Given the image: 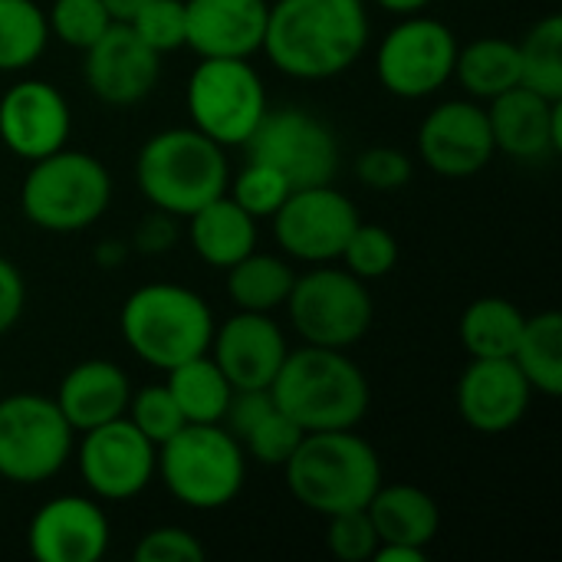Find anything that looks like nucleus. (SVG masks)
Segmentation results:
<instances>
[{"instance_id":"obj_21","label":"nucleus","mask_w":562,"mask_h":562,"mask_svg":"<svg viewBox=\"0 0 562 562\" xmlns=\"http://www.w3.org/2000/svg\"><path fill=\"white\" fill-rule=\"evenodd\" d=\"M267 0H184V46L201 59H247L263 46Z\"/></svg>"},{"instance_id":"obj_34","label":"nucleus","mask_w":562,"mask_h":562,"mask_svg":"<svg viewBox=\"0 0 562 562\" xmlns=\"http://www.w3.org/2000/svg\"><path fill=\"white\" fill-rule=\"evenodd\" d=\"M125 412L132 415L128 422L155 448H161L171 435H178L188 425L184 415H181V408H178V402H175V395L168 392V385H148V389H142L138 395L128 398V408Z\"/></svg>"},{"instance_id":"obj_28","label":"nucleus","mask_w":562,"mask_h":562,"mask_svg":"<svg viewBox=\"0 0 562 562\" xmlns=\"http://www.w3.org/2000/svg\"><path fill=\"white\" fill-rule=\"evenodd\" d=\"M527 316L504 296L474 300L461 316V342L471 359H510Z\"/></svg>"},{"instance_id":"obj_13","label":"nucleus","mask_w":562,"mask_h":562,"mask_svg":"<svg viewBox=\"0 0 562 562\" xmlns=\"http://www.w3.org/2000/svg\"><path fill=\"white\" fill-rule=\"evenodd\" d=\"M359 224L356 204L329 184L290 191V198L273 214V231L280 247L306 263L336 260Z\"/></svg>"},{"instance_id":"obj_18","label":"nucleus","mask_w":562,"mask_h":562,"mask_svg":"<svg viewBox=\"0 0 562 562\" xmlns=\"http://www.w3.org/2000/svg\"><path fill=\"white\" fill-rule=\"evenodd\" d=\"M286 352V339L267 313L240 310L211 339V359L231 389H270Z\"/></svg>"},{"instance_id":"obj_46","label":"nucleus","mask_w":562,"mask_h":562,"mask_svg":"<svg viewBox=\"0 0 562 562\" xmlns=\"http://www.w3.org/2000/svg\"><path fill=\"white\" fill-rule=\"evenodd\" d=\"M431 0H379V7H385L389 13H398V16H412L418 10H425Z\"/></svg>"},{"instance_id":"obj_47","label":"nucleus","mask_w":562,"mask_h":562,"mask_svg":"<svg viewBox=\"0 0 562 562\" xmlns=\"http://www.w3.org/2000/svg\"><path fill=\"white\" fill-rule=\"evenodd\" d=\"M95 260L99 263H122L125 260V244H102L95 250Z\"/></svg>"},{"instance_id":"obj_16","label":"nucleus","mask_w":562,"mask_h":562,"mask_svg":"<svg viewBox=\"0 0 562 562\" xmlns=\"http://www.w3.org/2000/svg\"><path fill=\"white\" fill-rule=\"evenodd\" d=\"M161 76V53L145 46L128 23L112 26L86 46V82L109 105L142 102Z\"/></svg>"},{"instance_id":"obj_24","label":"nucleus","mask_w":562,"mask_h":562,"mask_svg":"<svg viewBox=\"0 0 562 562\" xmlns=\"http://www.w3.org/2000/svg\"><path fill=\"white\" fill-rule=\"evenodd\" d=\"M379 543H405L428 550L441 527V510L435 497L415 484H392L379 487L366 507Z\"/></svg>"},{"instance_id":"obj_40","label":"nucleus","mask_w":562,"mask_h":562,"mask_svg":"<svg viewBox=\"0 0 562 562\" xmlns=\"http://www.w3.org/2000/svg\"><path fill=\"white\" fill-rule=\"evenodd\" d=\"M138 562H204V547L194 533L181 527H158L145 533L132 553Z\"/></svg>"},{"instance_id":"obj_31","label":"nucleus","mask_w":562,"mask_h":562,"mask_svg":"<svg viewBox=\"0 0 562 562\" xmlns=\"http://www.w3.org/2000/svg\"><path fill=\"white\" fill-rule=\"evenodd\" d=\"M46 40V13L33 0H0V72H16L36 63Z\"/></svg>"},{"instance_id":"obj_25","label":"nucleus","mask_w":562,"mask_h":562,"mask_svg":"<svg viewBox=\"0 0 562 562\" xmlns=\"http://www.w3.org/2000/svg\"><path fill=\"white\" fill-rule=\"evenodd\" d=\"M191 244L204 263L227 270L257 250V217H250L234 198L221 194L191 214Z\"/></svg>"},{"instance_id":"obj_17","label":"nucleus","mask_w":562,"mask_h":562,"mask_svg":"<svg viewBox=\"0 0 562 562\" xmlns=\"http://www.w3.org/2000/svg\"><path fill=\"white\" fill-rule=\"evenodd\" d=\"M69 125L63 92L43 79H23L0 99V142L26 161L59 151L69 138Z\"/></svg>"},{"instance_id":"obj_19","label":"nucleus","mask_w":562,"mask_h":562,"mask_svg":"<svg viewBox=\"0 0 562 562\" xmlns=\"http://www.w3.org/2000/svg\"><path fill=\"white\" fill-rule=\"evenodd\" d=\"M530 382L514 359H474L458 382V412L481 435H504L530 408Z\"/></svg>"},{"instance_id":"obj_26","label":"nucleus","mask_w":562,"mask_h":562,"mask_svg":"<svg viewBox=\"0 0 562 562\" xmlns=\"http://www.w3.org/2000/svg\"><path fill=\"white\" fill-rule=\"evenodd\" d=\"M165 385L175 395L188 425H221L231 392H234L231 382L224 379L221 366L207 352L168 369Z\"/></svg>"},{"instance_id":"obj_7","label":"nucleus","mask_w":562,"mask_h":562,"mask_svg":"<svg viewBox=\"0 0 562 562\" xmlns=\"http://www.w3.org/2000/svg\"><path fill=\"white\" fill-rule=\"evenodd\" d=\"M158 471L165 487L194 510L231 504L247 477L244 445L221 425H184L161 445Z\"/></svg>"},{"instance_id":"obj_33","label":"nucleus","mask_w":562,"mask_h":562,"mask_svg":"<svg viewBox=\"0 0 562 562\" xmlns=\"http://www.w3.org/2000/svg\"><path fill=\"white\" fill-rule=\"evenodd\" d=\"M339 257L346 260V270L359 280H382L398 263V240L385 227L359 221Z\"/></svg>"},{"instance_id":"obj_4","label":"nucleus","mask_w":562,"mask_h":562,"mask_svg":"<svg viewBox=\"0 0 562 562\" xmlns=\"http://www.w3.org/2000/svg\"><path fill=\"white\" fill-rule=\"evenodd\" d=\"M125 346L151 369H175L211 352L214 316L201 293L178 283L138 286L119 316Z\"/></svg>"},{"instance_id":"obj_30","label":"nucleus","mask_w":562,"mask_h":562,"mask_svg":"<svg viewBox=\"0 0 562 562\" xmlns=\"http://www.w3.org/2000/svg\"><path fill=\"white\" fill-rule=\"evenodd\" d=\"M296 273L270 254L250 250L244 260L227 267V293L247 313H270L286 303Z\"/></svg>"},{"instance_id":"obj_1","label":"nucleus","mask_w":562,"mask_h":562,"mask_svg":"<svg viewBox=\"0 0 562 562\" xmlns=\"http://www.w3.org/2000/svg\"><path fill=\"white\" fill-rule=\"evenodd\" d=\"M366 43L369 13L362 0H277L260 49L286 76L333 79L362 56Z\"/></svg>"},{"instance_id":"obj_39","label":"nucleus","mask_w":562,"mask_h":562,"mask_svg":"<svg viewBox=\"0 0 562 562\" xmlns=\"http://www.w3.org/2000/svg\"><path fill=\"white\" fill-rule=\"evenodd\" d=\"M329 520V533H326V543L333 550V557L342 562H366L372 560L375 547H379V533L362 510H346V514H333L326 517Z\"/></svg>"},{"instance_id":"obj_45","label":"nucleus","mask_w":562,"mask_h":562,"mask_svg":"<svg viewBox=\"0 0 562 562\" xmlns=\"http://www.w3.org/2000/svg\"><path fill=\"white\" fill-rule=\"evenodd\" d=\"M105 3V10H109V16L112 20H119V23H128L148 0H102Z\"/></svg>"},{"instance_id":"obj_35","label":"nucleus","mask_w":562,"mask_h":562,"mask_svg":"<svg viewBox=\"0 0 562 562\" xmlns=\"http://www.w3.org/2000/svg\"><path fill=\"white\" fill-rule=\"evenodd\" d=\"M303 428L286 415L280 412L277 405L240 438V445L250 451L254 461L267 464V468H283L290 461V454L296 451V445L303 441Z\"/></svg>"},{"instance_id":"obj_37","label":"nucleus","mask_w":562,"mask_h":562,"mask_svg":"<svg viewBox=\"0 0 562 562\" xmlns=\"http://www.w3.org/2000/svg\"><path fill=\"white\" fill-rule=\"evenodd\" d=\"M128 26L155 53L181 49L184 46V30H188V23H184V0H148L128 20Z\"/></svg>"},{"instance_id":"obj_5","label":"nucleus","mask_w":562,"mask_h":562,"mask_svg":"<svg viewBox=\"0 0 562 562\" xmlns=\"http://www.w3.org/2000/svg\"><path fill=\"white\" fill-rule=\"evenodd\" d=\"M135 178L142 194L171 217H191L227 191L224 145L198 128H168L145 142Z\"/></svg>"},{"instance_id":"obj_27","label":"nucleus","mask_w":562,"mask_h":562,"mask_svg":"<svg viewBox=\"0 0 562 562\" xmlns=\"http://www.w3.org/2000/svg\"><path fill=\"white\" fill-rule=\"evenodd\" d=\"M454 72L474 99H494L520 86V49L501 36H481L458 49Z\"/></svg>"},{"instance_id":"obj_14","label":"nucleus","mask_w":562,"mask_h":562,"mask_svg":"<svg viewBox=\"0 0 562 562\" xmlns=\"http://www.w3.org/2000/svg\"><path fill=\"white\" fill-rule=\"evenodd\" d=\"M155 468V445L128 418H112L99 428H89L79 445V474L89 491L105 501H128L142 494Z\"/></svg>"},{"instance_id":"obj_43","label":"nucleus","mask_w":562,"mask_h":562,"mask_svg":"<svg viewBox=\"0 0 562 562\" xmlns=\"http://www.w3.org/2000/svg\"><path fill=\"white\" fill-rule=\"evenodd\" d=\"M175 237H178V227H175L171 214L158 211V214L142 221V227L135 234V247L145 250V254H161V250H171Z\"/></svg>"},{"instance_id":"obj_32","label":"nucleus","mask_w":562,"mask_h":562,"mask_svg":"<svg viewBox=\"0 0 562 562\" xmlns=\"http://www.w3.org/2000/svg\"><path fill=\"white\" fill-rule=\"evenodd\" d=\"M520 49V86L540 92L543 99H562V16L550 13L547 20H540L524 43H517Z\"/></svg>"},{"instance_id":"obj_9","label":"nucleus","mask_w":562,"mask_h":562,"mask_svg":"<svg viewBox=\"0 0 562 562\" xmlns=\"http://www.w3.org/2000/svg\"><path fill=\"white\" fill-rule=\"evenodd\" d=\"M194 128L217 145H244L267 112V92L247 59H201L188 79Z\"/></svg>"},{"instance_id":"obj_10","label":"nucleus","mask_w":562,"mask_h":562,"mask_svg":"<svg viewBox=\"0 0 562 562\" xmlns=\"http://www.w3.org/2000/svg\"><path fill=\"white\" fill-rule=\"evenodd\" d=\"M72 451V428L56 398L10 395L0 398V477L40 484L63 471Z\"/></svg>"},{"instance_id":"obj_36","label":"nucleus","mask_w":562,"mask_h":562,"mask_svg":"<svg viewBox=\"0 0 562 562\" xmlns=\"http://www.w3.org/2000/svg\"><path fill=\"white\" fill-rule=\"evenodd\" d=\"M46 23L63 43L86 49L112 26V16L102 0H53Z\"/></svg>"},{"instance_id":"obj_42","label":"nucleus","mask_w":562,"mask_h":562,"mask_svg":"<svg viewBox=\"0 0 562 562\" xmlns=\"http://www.w3.org/2000/svg\"><path fill=\"white\" fill-rule=\"evenodd\" d=\"M23 303H26V286H23L20 270L13 263L0 260V336L16 326Z\"/></svg>"},{"instance_id":"obj_11","label":"nucleus","mask_w":562,"mask_h":562,"mask_svg":"<svg viewBox=\"0 0 562 562\" xmlns=\"http://www.w3.org/2000/svg\"><path fill=\"white\" fill-rule=\"evenodd\" d=\"M244 145L250 161L280 171L293 191L329 184L339 168V142L333 128L306 109H267Z\"/></svg>"},{"instance_id":"obj_20","label":"nucleus","mask_w":562,"mask_h":562,"mask_svg":"<svg viewBox=\"0 0 562 562\" xmlns=\"http://www.w3.org/2000/svg\"><path fill=\"white\" fill-rule=\"evenodd\" d=\"M26 543L40 562H99L109 550V520L89 497H56L33 514Z\"/></svg>"},{"instance_id":"obj_2","label":"nucleus","mask_w":562,"mask_h":562,"mask_svg":"<svg viewBox=\"0 0 562 562\" xmlns=\"http://www.w3.org/2000/svg\"><path fill=\"white\" fill-rule=\"evenodd\" d=\"M273 405L303 431L356 428L369 412V382L342 349L303 346L286 352L273 385Z\"/></svg>"},{"instance_id":"obj_15","label":"nucleus","mask_w":562,"mask_h":562,"mask_svg":"<svg viewBox=\"0 0 562 562\" xmlns=\"http://www.w3.org/2000/svg\"><path fill=\"white\" fill-rule=\"evenodd\" d=\"M418 151L422 161L441 178H471L484 171L497 151L487 109L464 99L431 109L418 128Z\"/></svg>"},{"instance_id":"obj_29","label":"nucleus","mask_w":562,"mask_h":562,"mask_svg":"<svg viewBox=\"0 0 562 562\" xmlns=\"http://www.w3.org/2000/svg\"><path fill=\"white\" fill-rule=\"evenodd\" d=\"M520 372L527 375L533 392H543L557 398L562 392V316L557 310H547L524 323V333L517 339V349L510 356Z\"/></svg>"},{"instance_id":"obj_12","label":"nucleus","mask_w":562,"mask_h":562,"mask_svg":"<svg viewBox=\"0 0 562 562\" xmlns=\"http://www.w3.org/2000/svg\"><path fill=\"white\" fill-rule=\"evenodd\" d=\"M458 40L431 16H405L379 46V79L398 99H425L454 76Z\"/></svg>"},{"instance_id":"obj_3","label":"nucleus","mask_w":562,"mask_h":562,"mask_svg":"<svg viewBox=\"0 0 562 562\" xmlns=\"http://www.w3.org/2000/svg\"><path fill=\"white\" fill-rule=\"evenodd\" d=\"M283 474L290 494L319 517L362 510L382 487L379 454L352 428L306 431L283 464Z\"/></svg>"},{"instance_id":"obj_23","label":"nucleus","mask_w":562,"mask_h":562,"mask_svg":"<svg viewBox=\"0 0 562 562\" xmlns=\"http://www.w3.org/2000/svg\"><path fill=\"white\" fill-rule=\"evenodd\" d=\"M128 398H132V389H128L125 372L115 362L89 359L66 372L56 405L72 431H89L112 418H122L128 408Z\"/></svg>"},{"instance_id":"obj_38","label":"nucleus","mask_w":562,"mask_h":562,"mask_svg":"<svg viewBox=\"0 0 562 562\" xmlns=\"http://www.w3.org/2000/svg\"><path fill=\"white\" fill-rule=\"evenodd\" d=\"M290 184L280 171H273L270 165L250 161L240 178L234 181V201L250 214V217H273L277 207L290 198Z\"/></svg>"},{"instance_id":"obj_22","label":"nucleus","mask_w":562,"mask_h":562,"mask_svg":"<svg viewBox=\"0 0 562 562\" xmlns=\"http://www.w3.org/2000/svg\"><path fill=\"white\" fill-rule=\"evenodd\" d=\"M494 148L514 158H540L562 151V99H543L527 86H514L491 99L487 109Z\"/></svg>"},{"instance_id":"obj_41","label":"nucleus","mask_w":562,"mask_h":562,"mask_svg":"<svg viewBox=\"0 0 562 562\" xmlns=\"http://www.w3.org/2000/svg\"><path fill=\"white\" fill-rule=\"evenodd\" d=\"M356 175L366 188H375V191H395L402 184H408L412 178V158L398 148H389V145H375L369 151L359 155L356 161Z\"/></svg>"},{"instance_id":"obj_8","label":"nucleus","mask_w":562,"mask_h":562,"mask_svg":"<svg viewBox=\"0 0 562 562\" xmlns=\"http://www.w3.org/2000/svg\"><path fill=\"white\" fill-rule=\"evenodd\" d=\"M283 306L290 310L296 333L310 346L326 349H346L359 342L375 319L366 280L336 267H316L296 277Z\"/></svg>"},{"instance_id":"obj_44","label":"nucleus","mask_w":562,"mask_h":562,"mask_svg":"<svg viewBox=\"0 0 562 562\" xmlns=\"http://www.w3.org/2000/svg\"><path fill=\"white\" fill-rule=\"evenodd\" d=\"M375 562H425V550L422 547H405V543H379L375 553H372Z\"/></svg>"},{"instance_id":"obj_6","label":"nucleus","mask_w":562,"mask_h":562,"mask_svg":"<svg viewBox=\"0 0 562 562\" xmlns=\"http://www.w3.org/2000/svg\"><path fill=\"white\" fill-rule=\"evenodd\" d=\"M112 198L109 171L86 151L66 145L33 161L20 188L23 217L49 234H76L95 224Z\"/></svg>"}]
</instances>
